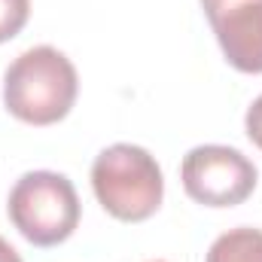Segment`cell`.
Returning <instances> with one entry per match:
<instances>
[{"label":"cell","instance_id":"obj_1","mask_svg":"<svg viewBox=\"0 0 262 262\" xmlns=\"http://www.w3.org/2000/svg\"><path fill=\"white\" fill-rule=\"evenodd\" d=\"M79 92L76 67L52 46H34L21 52L3 73V104L28 125L61 122Z\"/></svg>","mask_w":262,"mask_h":262},{"label":"cell","instance_id":"obj_2","mask_svg":"<svg viewBox=\"0 0 262 262\" xmlns=\"http://www.w3.org/2000/svg\"><path fill=\"white\" fill-rule=\"evenodd\" d=\"M92 189L110 216L122 223H143L159 210L165 180L159 162L143 146L113 143L98 152L92 165Z\"/></svg>","mask_w":262,"mask_h":262},{"label":"cell","instance_id":"obj_3","mask_svg":"<svg viewBox=\"0 0 262 262\" xmlns=\"http://www.w3.org/2000/svg\"><path fill=\"white\" fill-rule=\"evenodd\" d=\"M12 226L34 247H55L79 226V195L64 174L28 171L6 201Z\"/></svg>","mask_w":262,"mask_h":262},{"label":"cell","instance_id":"obj_4","mask_svg":"<svg viewBox=\"0 0 262 262\" xmlns=\"http://www.w3.org/2000/svg\"><path fill=\"white\" fill-rule=\"evenodd\" d=\"M186 195L204 207H235L247 201L256 189L253 162L235 149L220 143H204L183 156L180 165Z\"/></svg>","mask_w":262,"mask_h":262},{"label":"cell","instance_id":"obj_5","mask_svg":"<svg viewBox=\"0 0 262 262\" xmlns=\"http://www.w3.org/2000/svg\"><path fill=\"white\" fill-rule=\"evenodd\" d=\"M226 61L241 73H262V0H201Z\"/></svg>","mask_w":262,"mask_h":262},{"label":"cell","instance_id":"obj_6","mask_svg":"<svg viewBox=\"0 0 262 262\" xmlns=\"http://www.w3.org/2000/svg\"><path fill=\"white\" fill-rule=\"evenodd\" d=\"M204 262H262V232L259 229H229L220 235Z\"/></svg>","mask_w":262,"mask_h":262},{"label":"cell","instance_id":"obj_7","mask_svg":"<svg viewBox=\"0 0 262 262\" xmlns=\"http://www.w3.org/2000/svg\"><path fill=\"white\" fill-rule=\"evenodd\" d=\"M31 15V0H0V43L12 40Z\"/></svg>","mask_w":262,"mask_h":262},{"label":"cell","instance_id":"obj_8","mask_svg":"<svg viewBox=\"0 0 262 262\" xmlns=\"http://www.w3.org/2000/svg\"><path fill=\"white\" fill-rule=\"evenodd\" d=\"M244 125H247V137H250V140H253V143L262 149V95L253 101V104H250Z\"/></svg>","mask_w":262,"mask_h":262},{"label":"cell","instance_id":"obj_9","mask_svg":"<svg viewBox=\"0 0 262 262\" xmlns=\"http://www.w3.org/2000/svg\"><path fill=\"white\" fill-rule=\"evenodd\" d=\"M0 262H21V256H18V250L6 241V238H0Z\"/></svg>","mask_w":262,"mask_h":262}]
</instances>
